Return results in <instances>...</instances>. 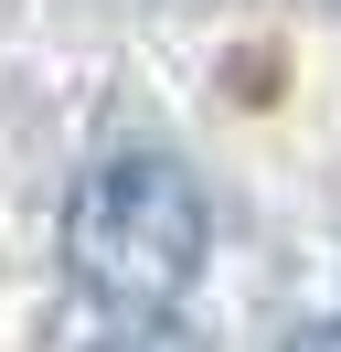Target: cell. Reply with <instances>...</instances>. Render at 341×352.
<instances>
[{
  "mask_svg": "<svg viewBox=\"0 0 341 352\" xmlns=\"http://www.w3.org/2000/svg\"><path fill=\"white\" fill-rule=\"evenodd\" d=\"M277 352H341V320H309V331H288Z\"/></svg>",
  "mask_w": 341,
  "mask_h": 352,
  "instance_id": "3957f363",
  "label": "cell"
},
{
  "mask_svg": "<svg viewBox=\"0 0 341 352\" xmlns=\"http://www.w3.org/2000/svg\"><path fill=\"white\" fill-rule=\"evenodd\" d=\"M213 256V203L170 150H118L75 182L64 203V278L118 320L182 309V288Z\"/></svg>",
  "mask_w": 341,
  "mask_h": 352,
  "instance_id": "6da1fadb",
  "label": "cell"
},
{
  "mask_svg": "<svg viewBox=\"0 0 341 352\" xmlns=\"http://www.w3.org/2000/svg\"><path fill=\"white\" fill-rule=\"evenodd\" d=\"M96 352H203V342H192V331L170 320V309H149V320H118Z\"/></svg>",
  "mask_w": 341,
  "mask_h": 352,
  "instance_id": "7a4b0ae2",
  "label": "cell"
}]
</instances>
